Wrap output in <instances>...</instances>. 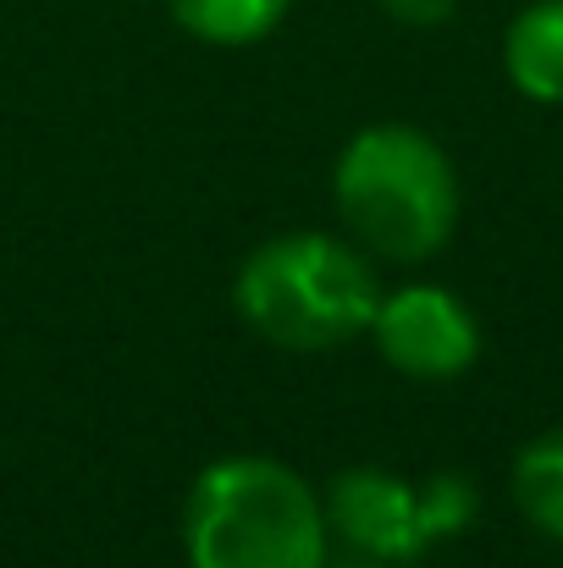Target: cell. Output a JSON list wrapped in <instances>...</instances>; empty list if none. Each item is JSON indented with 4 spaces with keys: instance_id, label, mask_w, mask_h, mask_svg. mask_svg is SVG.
<instances>
[{
    "instance_id": "cell-1",
    "label": "cell",
    "mask_w": 563,
    "mask_h": 568,
    "mask_svg": "<svg viewBox=\"0 0 563 568\" xmlns=\"http://www.w3.org/2000/svg\"><path fill=\"white\" fill-rule=\"evenodd\" d=\"M326 503L277 458H221L188 491L183 547L193 568H326Z\"/></svg>"
},
{
    "instance_id": "cell-2",
    "label": "cell",
    "mask_w": 563,
    "mask_h": 568,
    "mask_svg": "<svg viewBox=\"0 0 563 568\" xmlns=\"http://www.w3.org/2000/svg\"><path fill=\"white\" fill-rule=\"evenodd\" d=\"M332 199L354 243L381 260H431L459 226V178L436 139L403 122L349 139L332 172Z\"/></svg>"
},
{
    "instance_id": "cell-3",
    "label": "cell",
    "mask_w": 563,
    "mask_h": 568,
    "mask_svg": "<svg viewBox=\"0 0 563 568\" xmlns=\"http://www.w3.org/2000/svg\"><path fill=\"white\" fill-rule=\"evenodd\" d=\"M381 282L371 260L326 232H288L260 243L238 271V315L277 348L321 354L371 332Z\"/></svg>"
},
{
    "instance_id": "cell-4",
    "label": "cell",
    "mask_w": 563,
    "mask_h": 568,
    "mask_svg": "<svg viewBox=\"0 0 563 568\" xmlns=\"http://www.w3.org/2000/svg\"><path fill=\"white\" fill-rule=\"evenodd\" d=\"M470 514H475V491L453 475L431 486H409L386 469H349L326 491V525L371 564L420 558L436 536L464 530Z\"/></svg>"
},
{
    "instance_id": "cell-5",
    "label": "cell",
    "mask_w": 563,
    "mask_h": 568,
    "mask_svg": "<svg viewBox=\"0 0 563 568\" xmlns=\"http://www.w3.org/2000/svg\"><path fill=\"white\" fill-rule=\"evenodd\" d=\"M371 337L381 359L414 381H453L481 354V326H475L470 304L453 298L448 287H425V282L381 293Z\"/></svg>"
},
{
    "instance_id": "cell-6",
    "label": "cell",
    "mask_w": 563,
    "mask_h": 568,
    "mask_svg": "<svg viewBox=\"0 0 563 568\" xmlns=\"http://www.w3.org/2000/svg\"><path fill=\"white\" fill-rule=\"evenodd\" d=\"M503 67L525 100L563 105V0H536L509 22Z\"/></svg>"
},
{
    "instance_id": "cell-7",
    "label": "cell",
    "mask_w": 563,
    "mask_h": 568,
    "mask_svg": "<svg viewBox=\"0 0 563 568\" xmlns=\"http://www.w3.org/2000/svg\"><path fill=\"white\" fill-rule=\"evenodd\" d=\"M293 0H172L178 28L193 33L199 44H221V50H243L260 44L282 28Z\"/></svg>"
},
{
    "instance_id": "cell-8",
    "label": "cell",
    "mask_w": 563,
    "mask_h": 568,
    "mask_svg": "<svg viewBox=\"0 0 563 568\" xmlns=\"http://www.w3.org/2000/svg\"><path fill=\"white\" fill-rule=\"evenodd\" d=\"M514 503L542 536L563 541V430L531 442L514 458Z\"/></svg>"
},
{
    "instance_id": "cell-9",
    "label": "cell",
    "mask_w": 563,
    "mask_h": 568,
    "mask_svg": "<svg viewBox=\"0 0 563 568\" xmlns=\"http://www.w3.org/2000/svg\"><path fill=\"white\" fill-rule=\"evenodd\" d=\"M386 17H398V22H409V28H436V22H448L453 11H459V0H375Z\"/></svg>"
}]
</instances>
